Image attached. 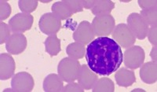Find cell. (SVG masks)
Listing matches in <instances>:
<instances>
[{
    "label": "cell",
    "instance_id": "30",
    "mask_svg": "<svg viewBox=\"0 0 157 92\" xmlns=\"http://www.w3.org/2000/svg\"><path fill=\"white\" fill-rule=\"evenodd\" d=\"M94 2L95 0H82V3L83 8L88 10H91V8L93 7Z\"/></svg>",
    "mask_w": 157,
    "mask_h": 92
},
{
    "label": "cell",
    "instance_id": "15",
    "mask_svg": "<svg viewBox=\"0 0 157 92\" xmlns=\"http://www.w3.org/2000/svg\"><path fill=\"white\" fill-rule=\"evenodd\" d=\"M116 83L120 87H128L136 82V76L134 72L127 68H121L117 69L115 74Z\"/></svg>",
    "mask_w": 157,
    "mask_h": 92
},
{
    "label": "cell",
    "instance_id": "26",
    "mask_svg": "<svg viewBox=\"0 0 157 92\" xmlns=\"http://www.w3.org/2000/svg\"><path fill=\"white\" fill-rule=\"evenodd\" d=\"M12 12L11 6L6 1H1L0 2V19L4 21L7 19Z\"/></svg>",
    "mask_w": 157,
    "mask_h": 92
},
{
    "label": "cell",
    "instance_id": "10",
    "mask_svg": "<svg viewBox=\"0 0 157 92\" xmlns=\"http://www.w3.org/2000/svg\"><path fill=\"white\" fill-rule=\"evenodd\" d=\"M95 34L91 24L87 21L81 22L73 33V39L75 42L87 45L94 40Z\"/></svg>",
    "mask_w": 157,
    "mask_h": 92
},
{
    "label": "cell",
    "instance_id": "7",
    "mask_svg": "<svg viewBox=\"0 0 157 92\" xmlns=\"http://www.w3.org/2000/svg\"><path fill=\"white\" fill-rule=\"evenodd\" d=\"M34 18L30 13H19L13 17L9 21V26L13 33H21L30 30Z\"/></svg>",
    "mask_w": 157,
    "mask_h": 92
},
{
    "label": "cell",
    "instance_id": "28",
    "mask_svg": "<svg viewBox=\"0 0 157 92\" xmlns=\"http://www.w3.org/2000/svg\"><path fill=\"white\" fill-rule=\"evenodd\" d=\"M157 29L156 27H151L148 29V33H147V36H148V41L150 42V44H152L153 47L156 46L157 44Z\"/></svg>",
    "mask_w": 157,
    "mask_h": 92
},
{
    "label": "cell",
    "instance_id": "1",
    "mask_svg": "<svg viewBox=\"0 0 157 92\" xmlns=\"http://www.w3.org/2000/svg\"><path fill=\"white\" fill-rule=\"evenodd\" d=\"M87 65L96 74L109 76L120 69L123 54L120 46L107 36L98 37L86 48Z\"/></svg>",
    "mask_w": 157,
    "mask_h": 92
},
{
    "label": "cell",
    "instance_id": "5",
    "mask_svg": "<svg viewBox=\"0 0 157 92\" xmlns=\"http://www.w3.org/2000/svg\"><path fill=\"white\" fill-rule=\"evenodd\" d=\"M112 36L113 40L123 48L127 49L132 47L136 42L135 36L126 24H120L116 25L112 33Z\"/></svg>",
    "mask_w": 157,
    "mask_h": 92
},
{
    "label": "cell",
    "instance_id": "6",
    "mask_svg": "<svg viewBox=\"0 0 157 92\" xmlns=\"http://www.w3.org/2000/svg\"><path fill=\"white\" fill-rule=\"evenodd\" d=\"M127 26L137 40H145L147 36L149 26L137 13H130L127 19Z\"/></svg>",
    "mask_w": 157,
    "mask_h": 92
},
{
    "label": "cell",
    "instance_id": "23",
    "mask_svg": "<svg viewBox=\"0 0 157 92\" xmlns=\"http://www.w3.org/2000/svg\"><path fill=\"white\" fill-rule=\"evenodd\" d=\"M38 3L39 2L36 0H20L18 6L22 13H30L36 10Z\"/></svg>",
    "mask_w": 157,
    "mask_h": 92
},
{
    "label": "cell",
    "instance_id": "18",
    "mask_svg": "<svg viewBox=\"0 0 157 92\" xmlns=\"http://www.w3.org/2000/svg\"><path fill=\"white\" fill-rule=\"evenodd\" d=\"M51 10L52 13L55 16H57L61 21L67 20L73 15L71 10L69 9L68 5L64 2V0L53 4V6H51Z\"/></svg>",
    "mask_w": 157,
    "mask_h": 92
},
{
    "label": "cell",
    "instance_id": "22",
    "mask_svg": "<svg viewBox=\"0 0 157 92\" xmlns=\"http://www.w3.org/2000/svg\"><path fill=\"white\" fill-rule=\"evenodd\" d=\"M141 17L148 24V26L156 27L157 25V10L156 7L150 8V9L142 10L139 13Z\"/></svg>",
    "mask_w": 157,
    "mask_h": 92
},
{
    "label": "cell",
    "instance_id": "21",
    "mask_svg": "<svg viewBox=\"0 0 157 92\" xmlns=\"http://www.w3.org/2000/svg\"><path fill=\"white\" fill-rule=\"evenodd\" d=\"M93 92H113L115 91L114 83L109 78H101L92 88Z\"/></svg>",
    "mask_w": 157,
    "mask_h": 92
},
{
    "label": "cell",
    "instance_id": "12",
    "mask_svg": "<svg viewBox=\"0 0 157 92\" xmlns=\"http://www.w3.org/2000/svg\"><path fill=\"white\" fill-rule=\"evenodd\" d=\"M98 74L91 70L88 65H82L80 67L76 80L84 90H91L98 81Z\"/></svg>",
    "mask_w": 157,
    "mask_h": 92
},
{
    "label": "cell",
    "instance_id": "8",
    "mask_svg": "<svg viewBox=\"0 0 157 92\" xmlns=\"http://www.w3.org/2000/svg\"><path fill=\"white\" fill-rule=\"evenodd\" d=\"M39 27L40 31L47 36L56 34L61 28V21L53 13H46L39 19Z\"/></svg>",
    "mask_w": 157,
    "mask_h": 92
},
{
    "label": "cell",
    "instance_id": "19",
    "mask_svg": "<svg viewBox=\"0 0 157 92\" xmlns=\"http://www.w3.org/2000/svg\"><path fill=\"white\" fill-rule=\"evenodd\" d=\"M44 45L46 52L51 57L57 56L61 50V40L57 38L56 34L49 36L45 40Z\"/></svg>",
    "mask_w": 157,
    "mask_h": 92
},
{
    "label": "cell",
    "instance_id": "4",
    "mask_svg": "<svg viewBox=\"0 0 157 92\" xmlns=\"http://www.w3.org/2000/svg\"><path fill=\"white\" fill-rule=\"evenodd\" d=\"M145 54L144 49L140 46L129 47L123 54V63L130 69H137L145 61Z\"/></svg>",
    "mask_w": 157,
    "mask_h": 92
},
{
    "label": "cell",
    "instance_id": "11",
    "mask_svg": "<svg viewBox=\"0 0 157 92\" xmlns=\"http://www.w3.org/2000/svg\"><path fill=\"white\" fill-rule=\"evenodd\" d=\"M27 47V39L21 33H13L6 42V49L10 54H21Z\"/></svg>",
    "mask_w": 157,
    "mask_h": 92
},
{
    "label": "cell",
    "instance_id": "31",
    "mask_svg": "<svg viewBox=\"0 0 157 92\" xmlns=\"http://www.w3.org/2000/svg\"><path fill=\"white\" fill-rule=\"evenodd\" d=\"M150 57L152 58V61L156 62V46L152 47V51L150 52Z\"/></svg>",
    "mask_w": 157,
    "mask_h": 92
},
{
    "label": "cell",
    "instance_id": "9",
    "mask_svg": "<svg viewBox=\"0 0 157 92\" xmlns=\"http://www.w3.org/2000/svg\"><path fill=\"white\" fill-rule=\"evenodd\" d=\"M35 81L29 73L26 72H18L13 76L11 88L13 91L30 92L33 90Z\"/></svg>",
    "mask_w": 157,
    "mask_h": 92
},
{
    "label": "cell",
    "instance_id": "3",
    "mask_svg": "<svg viewBox=\"0 0 157 92\" xmlns=\"http://www.w3.org/2000/svg\"><path fill=\"white\" fill-rule=\"evenodd\" d=\"M95 36L99 37L112 34L116 27V21L111 14L96 16L91 23Z\"/></svg>",
    "mask_w": 157,
    "mask_h": 92
},
{
    "label": "cell",
    "instance_id": "20",
    "mask_svg": "<svg viewBox=\"0 0 157 92\" xmlns=\"http://www.w3.org/2000/svg\"><path fill=\"white\" fill-rule=\"evenodd\" d=\"M66 53L69 58H74V59H81L85 56L86 54V48L85 45L79 43H71L68 44L66 48Z\"/></svg>",
    "mask_w": 157,
    "mask_h": 92
},
{
    "label": "cell",
    "instance_id": "24",
    "mask_svg": "<svg viewBox=\"0 0 157 92\" xmlns=\"http://www.w3.org/2000/svg\"><path fill=\"white\" fill-rule=\"evenodd\" d=\"M10 28L9 25L2 21L0 23V44H3L7 41L10 35Z\"/></svg>",
    "mask_w": 157,
    "mask_h": 92
},
{
    "label": "cell",
    "instance_id": "17",
    "mask_svg": "<svg viewBox=\"0 0 157 92\" xmlns=\"http://www.w3.org/2000/svg\"><path fill=\"white\" fill-rule=\"evenodd\" d=\"M114 8L115 3L111 0H95L91 12L96 16L111 14Z\"/></svg>",
    "mask_w": 157,
    "mask_h": 92
},
{
    "label": "cell",
    "instance_id": "27",
    "mask_svg": "<svg viewBox=\"0 0 157 92\" xmlns=\"http://www.w3.org/2000/svg\"><path fill=\"white\" fill-rule=\"evenodd\" d=\"M84 89L81 87L78 83L72 82V83H68L65 87H64L62 91L64 92H83Z\"/></svg>",
    "mask_w": 157,
    "mask_h": 92
},
{
    "label": "cell",
    "instance_id": "29",
    "mask_svg": "<svg viewBox=\"0 0 157 92\" xmlns=\"http://www.w3.org/2000/svg\"><path fill=\"white\" fill-rule=\"evenodd\" d=\"M140 7L143 10L156 7L157 1L155 0H138L137 1Z\"/></svg>",
    "mask_w": 157,
    "mask_h": 92
},
{
    "label": "cell",
    "instance_id": "2",
    "mask_svg": "<svg viewBox=\"0 0 157 92\" xmlns=\"http://www.w3.org/2000/svg\"><path fill=\"white\" fill-rule=\"evenodd\" d=\"M81 65L76 59L68 57L60 61L57 66L59 76L64 82L72 83L77 79Z\"/></svg>",
    "mask_w": 157,
    "mask_h": 92
},
{
    "label": "cell",
    "instance_id": "13",
    "mask_svg": "<svg viewBox=\"0 0 157 92\" xmlns=\"http://www.w3.org/2000/svg\"><path fill=\"white\" fill-rule=\"evenodd\" d=\"M16 64L14 59L10 54H0V79L7 80L14 74Z\"/></svg>",
    "mask_w": 157,
    "mask_h": 92
},
{
    "label": "cell",
    "instance_id": "16",
    "mask_svg": "<svg viewBox=\"0 0 157 92\" xmlns=\"http://www.w3.org/2000/svg\"><path fill=\"white\" fill-rule=\"evenodd\" d=\"M43 90L46 92H60L64 88V81L59 75L50 74L45 78L43 83Z\"/></svg>",
    "mask_w": 157,
    "mask_h": 92
},
{
    "label": "cell",
    "instance_id": "25",
    "mask_svg": "<svg viewBox=\"0 0 157 92\" xmlns=\"http://www.w3.org/2000/svg\"><path fill=\"white\" fill-rule=\"evenodd\" d=\"M64 1L68 5L73 14L83 10L84 8L82 6V0H64Z\"/></svg>",
    "mask_w": 157,
    "mask_h": 92
},
{
    "label": "cell",
    "instance_id": "32",
    "mask_svg": "<svg viewBox=\"0 0 157 92\" xmlns=\"http://www.w3.org/2000/svg\"><path fill=\"white\" fill-rule=\"evenodd\" d=\"M51 1H41V2H43V3H48V2H50Z\"/></svg>",
    "mask_w": 157,
    "mask_h": 92
},
{
    "label": "cell",
    "instance_id": "14",
    "mask_svg": "<svg viewBox=\"0 0 157 92\" xmlns=\"http://www.w3.org/2000/svg\"><path fill=\"white\" fill-rule=\"evenodd\" d=\"M141 79L147 84H153L157 80V65L156 62L148 61L143 63L139 72Z\"/></svg>",
    "mask_w": 157,
    "mask_h": 92
}]
</instances>
